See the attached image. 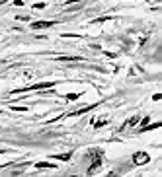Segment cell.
<instances>
[{
  "label": "cell",
  "mask_w": 162,
  "mask_h": 177,
  "mask_svg": "<svg viewBox=\"0 0 162 177\" xmlns=\"http://www.w3.org/2000/svg\"><path fill=\"white\" fill-rule=\"evenodd\" d=\"M55 82H39V84H31L28 88H20V90H14V93H22V92H29V90H43V88H53Z\"/></svg>",
  "instance_id": "6da1fadb"
},
{
  "label": "cell",
  "mask_w": 162,
  "mask_h": 177,
  "mask_svg": "<svg viewBox=\"0 0 162 177\" xmlns=\"http://www.w3.org/2000/svg\"><path fill=\"white\" fill-rule=\"evenodd\" d=\"M14 4H16V6H22V4H23V0H14Z\"/></svg>",
  "instance_id": "8fae6325"
},
{
  "label": "cell",
  "mask_w": 162,
  "mask_h": 177,
  "mask_svg": "<svg viewBox=\"0 0 162 177\" xmlns=\"http://www.w3.org/2000/svg\"><path fill=\"white\" fill-rule=\"evenodd\" d=\"M106 123H107V121H98V123H94V126H96V129H100V126H104Z\"/></svg>",
  "instance_id": "30bf717a"
},
{
  "label": "cell",
  "mask_w": 162,
  "mask_h": 177,
  "mask_svg": "<svg viewBox=\"0 0 162 177\" xmlns=\"http://www.w3.org/2000/svg\"><path fill=\"white\" fill-rule=\"evenodd\" d=\"M76 98H78V93H69V95H66V99H69V101H74Z\"/></svg>",
  "instance_id": "9c48e42d"
},
{
  "label": "cell",
  "mask_w": 162,
  "mask_h": 177,
  "mask_svg": "<svg viewBox=\"0 0 162 177\" xmlns=\"http://www.w3.org/2000/svg\"><path fill=\"white\" fill-rule=\"evenodd\" d=\"M51 25H55V22H33L31 29H45V27H51Z\"/></svg>",
  "instance_id": "3957f363"
},
{
  "label": "cell",
  "mask_w": 162,
  "mask_h": 177,
  "mask_svg": "<svg viewBox=\"0 0 162 177\" xmlns=\"http://www.w3.org/2000/svg\"><path fill=\"white\" fill-rule=\"evenodd\" d=\"M0 113H2V111H0Z\"/></svg>",
  "instance_id": "7c38bea8"
},
{
  "label": "cell",
  "mask_w": 162,
  "mask_h": 177,
  "mask_svg": "<svg viewBox=\"0 0 162 177\" xmlns=\"http://www.w3.org/2000/svg\"><path fill=\"white\" fill-rule=\"evenodd\" d=\"M148 160H150V158H148V154H144V152H137V154L133 156V162L137 163V165H141V163H147Z\"/></svg>",
  "instance_id": "7a4b0ae2"
},
{
  "label": "cell",
  "mask_w": 162,
  "mask_h": 177,
  "mask_svg": "<svg viewBox=\"0 0 162 177\" xmlns=\"http://www.w3.org/2000/svg\"><path fill=\"white\" fill-rule=\"evenodd\" d=\"M90 109H96V105H88V107H84V109H78V111H74V113H69V115H82V113L90 111Z\"/></svg>",
  "instance_id": "8992f818"
},
{
  "label": "cell",
  "mask_w": 162,
  "mask_h": 177,
  "mask_svg": "<svg viewBox=\"0 0 162 177\" xmlns=\"http://www.w3.org/2000/svg\"><path fill=\"white\" fill-rule=\"evenodd\" d=\"M158 126H160V123H154V125H150V126L144 125L143 129H141V131H154V129H158Z\"/></svg>",
  "instance_id": "52a82bcc"
},
{
  "label": "cell",
  "mask_w": 162,
  "mask_h": 177,
  "mask_svg": "<svg viewBox=\"0 0 162 177\" xmlns=\"http://www.w3.org/2000/svg\"><path fill=\"white\" fill-rule=\"evenodd\" d=\"M35 168H53V163H47V162H41V163H37Z\"/></svg>",
  "instance_id": "ba28073f"
},
{
  "label": "cell",
  "mask_w": 162,
  "mask_h": 177,
  "mask_svg": "<svg viewBox=\"0 0 162 177\" xmlns=\"http://www.w3.org/2000/svg\"><path fill=\"white\" fill-rule=\"evenodd\" d=\"M137 123H139V117H133V119H129V121H127V123H125V125L121 126L119 131H125L127 126H133V125H137Z\"/></svg>",
  "instance_id": "277c9868"
},
{
  "label": "cell",
  "mask_w": 162,
  "mask_h": 177,
  "mask_svg": "<svg viewBox=\"0 0 162 177\" xmlns=\"http://www.w3.org/2000/svg\"><path fill=\"white\" fill-rule=\"evenodd\" d=\"M72 158V152H69V154H59V156H51V160H63V162H66V160Z\"/></svg>",
  "instance_id": "5b68a950"
}]
</instances>
